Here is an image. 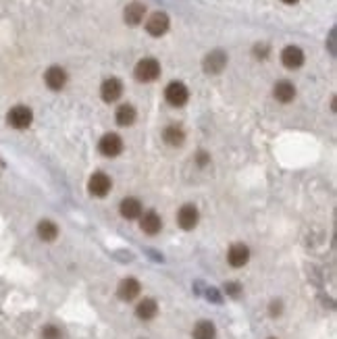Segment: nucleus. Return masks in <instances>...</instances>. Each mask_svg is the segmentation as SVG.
<instances>
[{
    "label": "nucleus",
    "mask_w": 337,
    "mask_h": 339,
    "mask_svg": "<svg viewBox=\"0 0 337 339\" xmlns=\"http://www.w3.org/2000/svg\"><path fill=\"white\" fill-rule=\"evenodd\" d=\"M135 79L137 82H144V84H150V82H154L158 75H161V65L156 58H142L137 65H135Z\"/></svg>",
    "instance_id": "obj_1"
},
{
    "label": "nucleus",
    "mask_w": 337,
    "mask_h": 339,
    "mask_svg": "<svg viewBox=\"0 0 337 339\" xmlns=\"http://www.w3.org/2000/svg\"><path fill=\"white\" fill-rule=\"evenodd\" d=\"M7 121L13 129H27L33 121V112L29 106H23V104H17L9 110V115H7Z\"/></svg>",
    "instance_id": "obj_2"
},
{
    "label": "nucleus",
    "mask_w": 337,
    "mask_h": 339,
    "mask_svg": "<svg viewBox=\"0 0 337 339\" xmlns=\"http://www.w3.org/2000/svg\"><path fill=\"white\" fill-rule=\"evenodd\" d=\"M98 150L102 156H108V158H115L123 152V139L121 135L117 133H104L98 142Z\"/></svg>",
    "instance_id": "obj_3"
},
{
    "label": "nucleus",
    "mask_w": 337,
    "mask_h": 339,
    "mask_svg": "<svg viewBox=\"0 0 337 339\" xmlns=\"http://www.w3.org/2000/svg\"><path fill=\"white\" fill-rule=\"evenodd\" d=\"M110 187H112V179L106 173H102V171L94 173L90 177V181H88V192L92 196H96V198H104L110 192Z\"/></svg>",
    "instance_id": "obj_4"
},
{
    "label": "nucleus",
    "mask_w": 337,
    "mask_h": 339,
    "mask_svg": "<svg viewBox=\"0 0 337 339\" xmlns=\"http://www.w3.org/2000/svg\"><path fill=\"white\" fill-rule=\"evenodd\" d=\"M165 98L171 106H183L187 100H190V90H187L185 84H181V82H171L165 88Z\"/></svg>",
    "instance_id": "obj_5"
},
{
    "label": "nucleus",
    "mask_w": 337,
    "mask_h": 339,
    "mask_svg": "<svg viewBox=\"0 0 337 339\" xmlns=\"http://www.w3.org/2000/svg\"><path fill=\"white\" fill-rule=\"evenodd\" d=\"M198 218H200V212L194 204H183L177 212V223H179V227L185 229V231H192L198 225Z\"/></svg>",
    "instance_id": "obj_6"
},
{
    "label": "nucleus",
    "mask_w": 337,
    "mask_h": 339,
    "mask_svg": "<svg viewBox=\"0 0 337 339\" xmlns=\"http://www.w3.org/2000/svg\"><path fill=\"white\" fill-rule=\"evenodd\" d=\"M140 227H142V231L146 235H156L163 229V218H161V214L156 210H146L140 216Z\"/></svg>",
    "instance_id": "obj_7"
},
{
    "label": "nucleus",
    "mask_w": 337,
    "mask_h": 339,
    "mask_svg": "<svg viewBox=\"0 0 337 339\" xmlns=\"http://www.w3.org/2000/svg\"><path fill=\"white\" fill-rule=\"evenodd\" d=\"M167 29H169V15H167V13L156 11V13H152V15L148 17V21H146V31H148L150 35L161 37L163 33H167Z\"/></svg>",
    "instance_id": "obj_8"
},
{
    "label": "nucleus",
    "mask_w": 337,
    "mask_h": 339,
    "mask_svg": "<svg viewBox=\"0 0 337 339\" xmlns=\"http://www.w3.org/2000/svg\"><path fill=\"white\" fill-rule=\"evenodd\" d=\"M225 65H227V54H225L223 50H212L202 61V67L208 75H219L225 69Z\"/></svg>",
    "instance_id": "obj_9"
},
{
    "label": "nucleus",
    "mask_w": 337,
    "mask_h": 339,
    "mask_svg": "<svg viewBox=\"0 0 337 339\" xmlns=\"http://www.w3.org/2000/svg\"><path fill=\"white\" fill-rule=\"evenodd\" d=\"M250 260V248L246 244H233L227 252V262L233 267V269H242L248 265Z\"/></svg>",
    "instance_id": "obj_10"
},
{
    "label": "nucleus",
    "mask_w": 337,
    "mask_h": 339,
    "mask_svg": "<svg viewBox=\"0 0 337 339\" xmlns=\"http://www.w3.org/2000/svg\"><path fill=\"white\" fill-rule=\"evenodd\" d=\"M121 94H123V84L117 77H108L100 86V96H102L104 102H117L121 98Z\"/></svg>",
    "instance_id": "obj_11"
},
{
    "label": "nucleus",
    "mask_w": 337,
    "mask_h": 339,
    "mask_svg": "<svg viewBox=\"0 0 337 339\" xmlns=\"http://www.w3.org/2000/svg\"><path fill=\"white\" fill-rule=\"evenodd\" d=\"M140 291H142V285L133 277H125L117 287V295L123 300V302H131V300H135L140 295Z\"/></svg>",
    "instance_id": "obj_12"
},
{
    "label": "nucleus",
    "mask_w": 337,
    "mask_h": 339,
    "mask_svg": "<svg viewBox=\"0 0 337 339\" xmlns=\"http://www.w3.org/2000/svg\"><path fill=\"white\" fill-rule=\"evenodd\" d=\"M119 212H121V216H123V218L133 221V218H140V216H142L144 206H142V202H140L137 198L127 196V198H123V200H121V204H119Z\"/></svg>",
    "instance_id": "obj_13"
},
{
    "label": "nucleus",
    "mask_w": 337,
    "mask_h": 339,
    "mask_svg": "<svg viewBox=\"0 0 337 339\" xmlns=\"http://www.w3.org/2000/svg\"><path fill=\"white\" fill-rule=\"evenodd\" d=\"M44 82H46V86H48L50 90L58 92V90H63L65 84H67V71H65L63 67H56V65H54V67H50V69L46 71Z\"/></svg>",
    "instance_id": "obj_14"
},
{
    "label": "nucleus",
    "mask_w": 337,
    "mask_h": 339,
    "mask_svg": "<svg viewBox=\"0 0 337 339\" xmlns=\"http://www.w3.org/2000/svg\"><path fill=\"white\" fill-rule=\"evenodd\" d=\"M281 63L287 67V69H298L304 65V52L302 48L298 46H285L283 52H281Z\"/></svg>",
    "instance_id": "obj_15"
},
{
    "label": "nucleus",
    "mask_w": 337,
    "mask_h": 339,
    "mask_svg": "<svg viewBox=\"0 0 337 339\" xmlns=\"http://www.w3.org/2000/svg\"><path fill=\"white\" fill-rule=\"evenodd\" d=\"M156 314H158V304L152 297H144L142 302L135 306V316L140 321H152Z\"/></svg>",
    "instance_id": "obj_16"
},
{
    "label": "nucleus",
    "mask_w": 337,
    "mask_h": 339,
    "mask_svg": "<svg viewBox=\"0 0 337 339\" xmlns=\"http://www.w3.org/2000/svg\"><path fill=\"white\" fill-rule=\"evenodd\" d=\"M273 96H275V100L287 104V102H291V100L295 98V86H293L291 82H287V79H281V82L275 84Z\"/></svg>",
    "instance_id": "obj_17"
},
{
    "label": "nucleus",
    "mask_w": 337,
    "mask_h": 339,
    "mask_svg": "<svg viewBox=\"0 0 337 339\" xmlns=\"http://www.w3.org/2000/svg\"><path fill=\"white\" fill-rule=\"evenodd\" d=\"M144 15H146V7L142 3H131L125 7V13H123V19L127 25H140L144 21Z\"/></svg>",
    "instance_id": "obj_18"
},
{
    "label": "nucleus",
    "mask_w": 337,
    "mask_h": 339,
    "mask_svg": "<svg viewBox=\"0 0 337 339\" xmlns=\"http://www.w3.org/2000/svg\"><path fill=\"white\" fill-rule=\"evenodd\" d=\"M37 237H40L42 242H54L58 237V227H56V223L44 218L37 223Z\"/></svg>",
    "instance_id": "obj_19"
},
{
    "label": "nucleus",
    "mask_w": 337,
    "mask_h": 339,
    "mask_svg": "<svg viewBox=\"0 0 337 339\" xmlns=\"http://www.w3.org/2000/svg\"><path fill=\"white\" fill-rule=\"evenodd\" d=\"M135 117H137V112H135V108H133L131 104H121V106L117 108V112H115V119H117V123H119L121 127L133 125V123H135Z\"/></svg>",
    "instance_id": "obj_20"
},
{
    "label": "nucleus",
    "mask_w": 337,
    "mask_h": 339,
    "mask_svg": "<svg viewBox=\"0 0 337 339\" xmlns=\"http://www.w3.org/2000/svg\"><path fill=\"white\" fill-rule=\"evenodd\" d=\"M192 337H194V339H214V337H216V327H214V323H210V321H200V323H196V327H194V331H192Z\"/></svg>",
    "instance_id": "obj_21"
},
{
    "label": "nucleus",
    "mask_w": 337,
    "mask_h": 339,
    "mask_svg": "<svg viewBox=\"0 0 337 339\" xmlns=\"http://www.w3.org/2000/svg\"><path fill=\"white\" fill-rule=\"evenodd\" d=\"M163 139H165L169 146H183V142H185V131H183L179 125H169V127L163 131Z\"/></svg>",
    "instance_id": "obj_22"
},
{
    "label": "nucleus",
    "mask_w": 337,
    "mask_h": 339,
    "mask_svg": "<svg viewBox=\"0 0 337 339\" xmlns=\"http://www.w3.org/2000/svg\"><path fill=\"white\" fill-rule=\"evenodd\" d=\"M42 339H63V333H61L58 327H54V325H46V327L42 329Z\"/></svg>",
    "instance_id": "obj_23"
},
{
    "label": "nucleus",
    "mask_w": 337,
    "mask_h": 339,
    "mask_svg": "<svg viewBox=\"0 0 337 339\" xmlns=\"http://www.w3.org/2000/svg\"><path fill=\"white\" fill-rule=\"evenodd\" d=\"M281 310H283V304L279 302V300H273L271 302V316H279Z\"/></svg>",
    "instance_id": "obj_24"
},
{
    "label": "nucleus",
    "mask_w": 337,
    "mask_h": 339,
    "mask_svg": "<svg viewBox=\"0 0 337 339\" xmlns=\"http://www.w3.org/2000/svg\"><path fill=\"white\" fill-rule=\"evenodd\" d=\"M225 289H227V293H231V295H240V291H242V287L237 283H227Z\"/></svg>",
    "instance_id": "obj_25"
},
{
    "label": "nucleus",
    "mask_w": 337,
    "mask_h": 339,
    "mask_svg": "<svg viewBox=\"0 0 337 339\" xmlns=\"http://www.w3.org/2000/svg\"><path fill=\"white\" fill-rule=\"evenodd\" d=\"M254 52L260 56V58H267V54H269V46L267 44H262V46H256L254 48Z\"/></svg>",
    "instance_id": "obj_26"
},
{
    "label": "nucleus",
    "mask_w": 337,
    "mask_h": 339,
    "mask_svg": "<svg viewBox=\"0 0 337 339\" xmlns=\"http://www.w3.org/2000/svg\"><path fill=\"white\" fill-rule=\"evenodd\" d=\"M208 161H210V156H208L206 152H198V156H196V163H198L200 167H204V165H208Z\"/></svg>",
    "instance_id": "obj_27"
},
{
    "label": "nucleus",
    "mask_w": 337,
    "mask_h": 339,
    "mask_svg": "<svg viewBox=\"0 0 337 339\" xmlns=\"http://www.w3.org/2000/svg\"><path fill=\"white\" fill-rule=\"evenodd\" d=\"M281 3H285V5H295L298 0H281Z\"/></svg>",
    "instance_id": "obj_28"
},
{
    "label": "nucleus",
    "mask_w": 337,
    "mask_h": 339,
    "mask_svg": "<svg viewBox=\"0 0 337 339\" xmlns=\"http://www.w3.org/2000/svg\"><path fill=\"white\" fill-rule=\"evenodd\" d=\"M0 171H3V161H0Z\"/></svg>",
    "instance_id": "obj_29"
},
{
    "label": "nucleus",
    "mask_w": 337,
    "mask_h": 339,
    "mask_svg": "<svg viewBox=\"0 0 337 339\" xmlns=\"http://www.w3.org/2000/svg\"><path fill=\"white\" fill-rule=\"evenodd\" d=\"M271 339H275V337H271Z\"/></svg>",
    "instance_id": "obj_30"
}]
</instances>
